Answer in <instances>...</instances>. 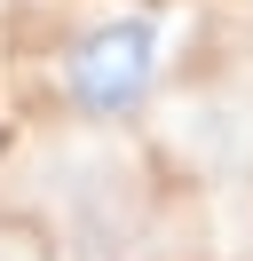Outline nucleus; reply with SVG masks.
<instances>
[{
    "mask_svg": "<svg viewBox=\"0 0 253 261\" xmlns=\"http://www.w3.org/2000/svg\"><path fill=\"white\" fill-rule=\"evenodd\" d=\"M158 64H166V48H158L150 16H103V24H87V32L63 48L56 80H63V95H71V111L135 119L142 103H150V87H158Z\"/></svg>",
    "mask_w": 253,
    "mask_h": 261,
    "instance_id": "obj_1",
    "label": "nucleus"
}]
</instances>
